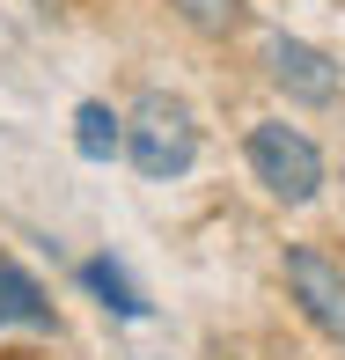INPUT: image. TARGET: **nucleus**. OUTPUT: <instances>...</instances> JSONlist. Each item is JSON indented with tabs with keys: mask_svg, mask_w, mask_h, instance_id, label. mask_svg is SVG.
I'll list each match as a JSON object with an SVG mask.
<instances>
[{
	"mask_svg": "<svg viewBox=\"0 0 345 360\" xmlns=\"http://www.w3.org/2000/svg\"><path fill=\"white\" fill-rule=\"evenodd\" d=\"M279 272H287V294L308 316V331H323L331 346H345V265L331 250H316V243H294V250L279 257Z\"/></svg>",
	"mask_w": 345,
	"mask_h": 360,
	"instance_id": "7ed1b4c3",
	"label": "nucleus"
},
{
	"mask_svg": "<svg viewBox=\"0 0 345 360\" xmlns=\"http://www.w3.org/2000/svg\"><path fill=\"white\" fill-rule=\"evenodd\" d=\"M242 155H250L257 184H265L279 206H308L323 191V147L308 140L301 125H287V118H257L250 140H242Z\"/></svg>",
	"mask_w": 345,
	"mask_h": 360,
	"instance_id": "f03ea898",
	"label": "nucleus"
},
{
	"mask_svg": "<svg viewBox=\"0 0 345 360\" xmlns=\"http://www.w3.org/2000/svg\"><path fill=\"white\" fill-rule=\"evenodd\" d=\"M74 147H81V162L125 155V118H118L110 103H81V110H74Z\"/></svg>",
	"mask_w": 345,
	"mask_h": 360,
	"instance_id": "423d86ee",
	"label": "nucleus"
},
{
	"mask_svg": "<svg viewBox=\"0 0 345 360\" xmlns=\"http://www.w3.org/2000/svg\"><path fill=\"white\" fill-rule=\"evenodd\" d=\"M176 22L199 30V37H235L242 30V0H169Z\"/></svg>",
	"mask_w": 345,
	"mask_h": 360,
	"instance_id": "6e6552de",
	"label": "nucleus"
},
{
	"mask_svg": "<svg viewBox=\"0 0 345 360\" xmlns=\"http://www.w3.org/2000/svg\"><path fill=\"white\" fill-rule=\"evenodd\" d=\"M81 287H89L103 309H118V316H147L140 287L125 280V265H110V257H89V265H81Z\"/></svg>",
	"mask_w": 345,
	"mask_h": 360,
	"instance_id": "0eeeda50",
	"label": "nucleus"
},
{
	"mask_svg": "<svg viewBox=\"0 0 345 360\" xmlns=\"http://www.w3.org/2000/svg\"><path fill=\"white\" fill-rule=\"evenodd\" d=\"M265 74H272V89L287 96V103H308V110L338 103V89H345V67L323 44H308V37H272L265 44Z\"/></svg>",
	"mask_w": 345,
	"mask_h": 360,
	"instance_id": "20e7f679",
	"label": "nucleus"
},
{
	"mask_svg": "<svg viewBox=\"0 0 345 360\" xmlns=\"http://www.w3.org/2000/svg\"><path fill=\"white\" fill-rule=\"evenodd\" d=\"M37 8H59V0H37Z\"/></svg>",
	"mask_w": 345,
	"mask_h": 360,
	"instance_id": "1a4fd4ad",
	"label": "nucleus"
},
{
	"mask_svg": "<svg viewBox=\"0 0 345 360\" xmlns=\"http://www.w3.org/2000/svg\"><path fill=\"white\" fill-rule=\"evenodd\" d=\"M125 162L147 176V184H176V176L199 162V125L176 96L147 89L133 110H125Z\"/></svg>",
	"mask_w": 345,
	"mask_h": 360,
	"instance_id": "f257e3e1",
	"label": "nucleus"
},
{
	"mask_svg": "<svg viewBox=\"0 0 345 360\" xmlns=\"http://www.w3.org/2000/svg\"><path fill=\"white\" fill-rule=\"evenodd\" d=\"M0 323H30V331H52V302L30 280L15 257H0Z\"/></svg>",
	"mask_w": 345,
	"mask_h": 360,
	"instance_id": "39448f33",
	"label": "nucleus"
}]
</instances>
